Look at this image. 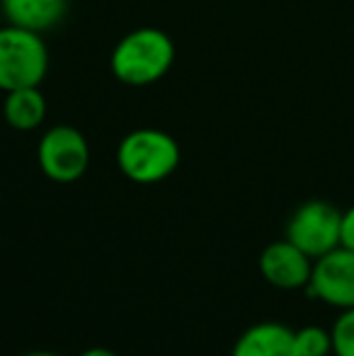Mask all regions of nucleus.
Here are the masks:
<instances>
[{"instance_id": "obj_1", "label": "nucleus", "mask_w": 354, "mask_h": 356, "mask_svg": "<svg viewBox=\"0 0 354 356\" xmlns=\"http://www.w3.org/2000/svg\"><path fill=\"white\" fill-rule=\"evenodd\" d=\"M175 63V42L158 27H138L112 49L109 68L129 88H148L163 80Z\"/></svg>"}, {"instance_id": "obj_2", "label": "nucleus", "mask_w": 354, "mask_h": 356, "mask_svg": "<svg viewBox=\"0 0 354 356\" xmlns=\"http://www.w3.org/2000/svg\"><path fill=\"white\" fill-rule=\"evenodd\" d=\"M179 158V143L161 129L129 131L117 145L119 170L136 184H156L168 179L177 170Z\"/></svg>"}, {"instance_id": "obj_3", "label": "nucleus", "mask_w": 354, "mask_h": 356, "mask_svg": "<svg viewBox=\"0 0 354 356\" xmlns=\"http://www.w3.org/2000/svg\"><path fill=\"white\" fill-rule=\"evenodd\" d=\"M49 71V49L42 34L5 24L0 27V90L42 85Z\"/></svg>"}, {"instance_id": "obj_4", "label": "nucleus", "mask_w": 354, "mask_h": 356, "mask_svg": "<svg viewBox=\"0 0 354 356\" xmlns=\"http://www.w3.org/2000/svg\"><path fill=\"white\" fill-rule=\"evenodd\" d=\"M37 163L51 182L71 184L88 172L90 145L83 131L68 124L51 127L37 145Z\"/></svg>"}, {"instance_id": "obj_5", "label": "nucleus", "mask_w": 354, "mask_h": 356, "mask_svg": "<svg viewBox=\"0 0 354 356\" xmlns=\"http://www.w3.org/2000/svg\"><path fill=\"white\" fill-rule=\"evenodd\" d=\"M340 209L323 199H313L291 213L287 223V240L303 250L311 259H318L340 248Z\"/></svg>"}, {"instance_id": "obj_6", "label": "nucleus", "mask_w": 354, "mask_h": 356, "mask_svg": "<svg viewBox=\"0 0 354 356\" xmlns=\"http://www.w3.org/2000/svg\"><path fill=\"white\" fill-rule=\"evenodd\" d=\"M306 291L337 310L354 308V250L335 248L332 252L313 259L311 282Z\"/></svg>"}, {"instance_id": "obj_7", "label": "nucleus", "mask_w": 354, "mask_h": 356, "mask_svg": "<svg viewBox=\"0 0 354 356\" xmlns=\"http://www.w3.org/2000/svg\"><path fill=\"white\" fill-rule=\"evenodd\" d=\"M313 259L303 250H298L287 238L269 243L260 254V274L262 279L282 291L306 289L311 282Z\"/></svg>"}, {"instance_id": "obj_8", "label": "nucleus", "mask_w": 354, "mask_h": 356, "mask_svg": "<svg viewBox=\"0 0 354 356\" xmlns=\"http://www.w3.org/2000/svg\"><path fill=\"white\" fill-rule=\"evenodd\" d=\"M231 356H298L296 330L277 320L257 323L238 337Z\"/></svg>"}, {"instance_id": "obj_9", "label": "nucleus", "mask_w": 354, "mask_h": 356, "mask_svg": "<svg viewBox=\"0 0 354 356\" xmlns=\"http://www.w3.org/2000/svg\"><path fill=\"white\" fill-rule=\"evenodd\" d=\"M0 8L8 24L42 34L61 22L68 0H0Z\"/></svg>"}, {"instance_id": "obj_10", "label": "nucleus", "mask_w": 354, "mask_h": 356, "mask_svg": "<svg viewBox=\"0 0 354 356\" xmlns=\"http://www.w3.org/2000/svg\"><path fill=\"white\" fill-rule=\"evenodd\" d=\"M3 117L15 131H34L42 127L47 119V97L39 90V85L5 92Z\"/></svg>"}, {"instance_id": "obj_11", "label": "nucleus", "mask_w": 354, "mask_h": 356, "mask_svg": "<svg viewBox=\"0 0 354 356\" xmlns=\"http://www.w3.org/2000/svg\"><path fill=\"white\" fill-rule=\"evenodd\" d=\"M296 349L298 356H330L332 354V334L318 325L296 330Z\"/></svg>"}, {"instance_id": "obj_12", "label": "nucleus", "mask_w": 354, "mask_h": 356, "mask_svg": "<svg viewBox=\"0 0 354 356\" xmlns=\"http://www.w3.org/2000/svg\"><path fill=\"white\" fill-rule=\"evenodd\" d=\"M330 334H332V354L354 356V308H347L337 315Z\"/></svg>"}, {"instance_id": "obj_13", "label": "nucleus", "mask_w": 354, "mask_h": 356, "mask_svg": "<svg viewBox=\"0 0 354 356\" xmlns=\"http://www.w3.org/2000/svg\"><path fill=\"white\" fill-rule=\"evenodd\" d=\"M340 245L354 250V207L342 211V228H340Z\"/></svg>"}, {"instance_id": "obj_14", "label": "nucleus", "mask_w": 354, "mask_h": 356, "mask_svg": "<svg viewBox=\"0 0 354 356\" xmlns=\"http://www.w3.org/2000/svg\"><path fill=\"white\" fill-rule=\"evenodd\" d=\"M81 356H119V354L112 352V349H107V347H90Z\"/></svg>"}, {"instance_id": "obj_15", "label": "nucleus", "mask_w": 354, "mask_h": 356, "mask_svg": "<svg viewBox=\"0 0 354 356\" xmlns=\"http://www.w3.org/2000/svg\"><path fill=\"white\" fill-rule=\"evenodd\" d=\"M22 356H61V354H54V352H29V354H22Z\"/></svg>"}]
</instances>
